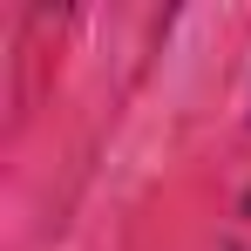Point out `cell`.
Masks as SVG:
<instances>
[]
</instances>
